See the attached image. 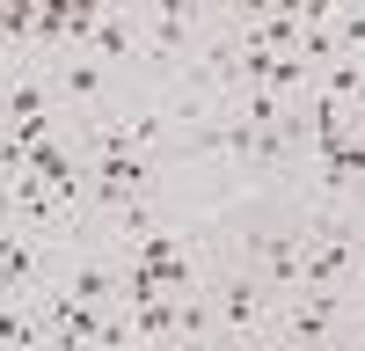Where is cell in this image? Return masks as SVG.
<instances>
[{"label":"cell","instance_id":"1","mask_svg":"<svg viewBox=\"0 0 365 351\" xmlns=\"http://www.w3.org/2000/svg\"><path fill=\"white\" fill-rule=\"evenodd\" d=\"M205 300H212V315H220V337H227L234 351L263 344V337H270V322H278V300L263 292V278H256L241 256H227V249H212Z\"/></svg>","mask_w":365,"mask_h":351},{"label":"cell","instance_id":"2","mask_svg":"<svg viewBox=\"0 0 365 351\" xmlns=\"http://www.w3.org/2000/svg\"><path fill=\"white\" fill-rule=\"evenodd\" d=\"M358 263H365V227H358L351 205L307 213V271H299V292H358Z\"/></svg>","mask_w":365,"mask_h":351},{"label":"cell","instance_id":"3","mask_svg":"<svg viewBox=\"0 0 365 351\" xmlns=\"http://www.w3.org/2000/svg\"><path fill=\"white\" fill-rule=\"evenodd\" d=\"M205 22H212V8H197V0H146L139 8V58L161 66V73H182L197 37H205Z\"/></svg>","mask_w":365,"mask_h":351},{"label":"cell","instance_id":"4","mask_svg":"<svg viewBox=\"0 0 365 351\" xmlns=\"http://www.w3.org/2000/svg\"><path fill=\"white\" fill-rule=\"evenodd\" d=\"M51 292H66V300H81V307H132V278H125V256L117 249H103V242H81L66 263L51 271Z\"/></svg>","mask_w":365,"mask_h":351},{"label":"cell","instance_id":"5","mask_svg":"<svg viewBox=\"0 0 365 351\" xmlns=\"http://www.w3.org/2000/svg\"><path fill=\"white\" fill-rule=\"evenodd\" d=\"M241 263H249V271L263 278V292L285 307L292 292H299V271H307V220H285V227H263V234H249Z\"/></svg>","mask_w":365,"mask_h":351},{"label":"cell","instance_id":"6","mask_svg":"<svg viewBox=\"0 0 365 351\" xmlns=\"http://www.w3.org/2000/svg\"><path fill=\"white\" fill-rule=\"evenodd\" d=\"M44 73H51L58 110H73V117H103L117 103V66H103V58H88V51H58Z\"/></svg>","mask_w":365,"mask_h":351},{"label":"cell","instance_id":"7","mask_svg":"<svg viewBox=\"0 0 365 351\" xmlns=\"http://www.w3.org/2000/svg\"><path fill=\"white\" fill-rule=\"evenodd\" d=\"M344 315H351V292H292L278 307V322H270V337L292 344V351H314L344 330Z\"/></svg>","mask_w":365,"mask_h":351},{"label":"cell","instance_id":"8","mask_svg":"<svg viewBox=\"0 0 365 351\" xmlns=\"http://www.w3.org/2000/svg\"><path fill=\"white\" fill-rule=\"evenodd\" d=\"M37 249H44V242H37V234H22V227L0 234V300H37V292L51 285V271H44Z\"/></svg>","mask_w":365,"mask_h":351},{"label":"cell","instance_id":"9","mask_svg":"<svg viewBox=\"0 0 365 351\" xmlns=\"http://www.w3.org/2000/svg\"><path fill=\"white\" fill-rule=\"evenodd\" d=\"M88 58H103V66H125V58H139V8H125V0H103V22H96V37H88Z\"/></svg>","mask_w":365,"mask_h":351},{"label":"cell","instance_id":"10","mask_svg":"<svg viewBox=\"0 0 365 351\" xmlns=\"http://www.w3.org/2000/svg\"><path fill=\"white\" fill-rule=\"evenodd\" d=\"M51 330H44V315L37 300H0V351H44Z\"/></svg>","mask_w":365,"mask_h":351},{"label":"cell","instance_id":"11","mask_svg":"<svg viewBox=\"0 0 365 351\" xmlns=\"http://www.w3.org/2000/svg\"><path fill=\"white\" fill-rule=\"evenodd\" d=\"M29 29H37V0H0V44L29 58Z\"/></svg>","mask_w":365,"mask_h":351},{"label":"cell","instance_id":"12","mask_svg":"<svg viewBox=\"0 0 365 351\" xmlns=\"http://www.w3.org/2000/svg\"><path fill=\"white\" fill-rule=\"evenodd\" d=\"M329 37H336V58H365V8H336Z\"/></svg>","mask_w":365,"mask_h":351},{"label":"cell","instance_id":"13","mask_svg":"<svg viewBox=\"0 0 365 351\" xmlns=\"http://www.w3.org/2000/svg\"><path fill=\"white\" fill-rule=\"evenodd\" d=\"M314 351H365V344H358L351 330H336V337H329V344H314Z\"/></svg>","mask_w":365,"mask_h":351},{"label":"cell","instance_id":"14","mask_svg":"<svg viewBox=\"0 0 365 351\" xmlns=\"http://www.w3.org/2000/svg\"><path fill=\"white\" fill-rule=\"evenodd\" d=\"M344 330H351V337H358V344H365V300H358V307H351V315H344Z\"/></svg>","mask_w":365,"mask_h":351},{"label":"cell","instance_id":"15","mask_svg":"<svg viewBox=\"0 0 365 351\" xmlns=\"http://www.w3.org/2000/svg\"><path fill=\"white\" fill-rule=\"evenodd\" d=\"M15 220H8V176H0V234H8Z\"/></svg>","mask_w":365,"mask_h":351},{"label":"cell","instance_id":"16","mask_svg":"<svg viewBox=\"0 0 365 351\" xmlns=\"http://www.w3.org/2000/svg\"><path fill=\"white\" fill-rule=\"evenodd\" d=\"M351 213H358V227H365V190H358V198H351Z\"/></svg>","mask_w":365,"mask_h":351},{"label":"cell","instance_id":"17","mask_svg":"<svg viewBox=\"0 0 365 351\" xmlns=\"http://www.w3.org/2000/svg\"><path fill=\"white\" fill-rule=\"evenodd\" d=\"M358 300H365V263H358Z\"/></svg>","mask_w":365,"mask_h":351}]
</instances>
